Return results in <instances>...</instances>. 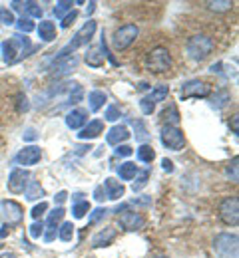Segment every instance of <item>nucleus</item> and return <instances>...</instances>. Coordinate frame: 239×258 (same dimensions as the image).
Returning a JSON list of instances; mask_svg holds the SVG:
<instances>
[{
  "mask_svg": "<svg viewBox=\"0 0 239 258\" xmlns=\"http://www.w3.org/2000/svg\"><path fill=\"white\" fill-rule=\"evenodd\" d=\"M2 52H4V62L6 64H16L18 60L30 56L34 52V46L30 44V40L26 36L16 34V36H12L10 40H6L2 44Z\"/></svg>",
  "mask_w": 239,
  "mask_h": 258,
  "instance_id": "f257e3e1",
  "label": "nucleus"
},
{
  "mask_svg": "<svg viewBox=\"0 0 239 258\" xmlns=\"http://www.w3.org/2000/svg\"><path fill=\"white\" fill-rule=\"evenodd\" d=\"M213 40L209 38V36H205V34H200V36H194V38H189V42H187V54H189V58H194V60H198V62H202L205 60L209 54H211V50H213Z\"/></svg>",
  "mask_w": 239,
  "mask_h": 258,
  "instance_id": "f03ea898",
  "label": "nucleus"
},
{
  "mask_svg": "<svg viewBox=\"0 0 239 258\" xmlns=\"http://www.w3.org/2000/svg\"><path fill=\"white\" fill-rule=\"evenodd\" d=\"M94 32H96V22H94V20H88V22H86L78 32H76L74 40L70 42L68 46H66V48H62V50L58 52V58H66V56H70V52H74V50H78L80 46L88 44V42L92 40Z\"/></svg>",
  "mask_w": 239,
  "mask_h": 258,
  "instance_id": "7ed1b4c3",
  "label": "nucleus"
},
{
  "mask_svg": "<svg viewBox=\"0 0 239 258\" xmlns=\"http://www.w3.org/2000/svg\"><path fill=\"white\" fill-rule=\"evenodd\" d=\"M213 250L221 258H237V234L221 232L213 240Z\"/></svg>",
  "mask_w": 239,
  "mask_h": 258,
  "instance_id": "20e7f679",
  "label": "nucleus"
},
{
  "mask_svg": "<svg viewBox=\"0 0 239 258\" xmlns=\"http://www.w3.org/2000/svg\"><path fill=\"white\" fill-rule=\"evenodd\" d=\"M160 139L164 143V147H168L171 151H179L183 149L185 145V137H183V131L175 125H164L162 133H160Z\"/></svg>",
  "mask_w": 239,
  "mask_h": 258,
  "instance_id": "39448f33",
  "label": "nucleus"
},
{
  "mask_svg": "<svg viewBox=\"0 0 239 258\" xmlns=\"http://www.w3.org/2000/svg\"><path fill=\"white\" fill-rule=\"evenodd\" d=\"M148 68L156 74H162V72H168L171 68V56L166 48H156L150 52L148 56Z\"/></svg>",
  "mask_w": 239,
  "mask_h": 258,
  "instance_id": "423d86ee",
  "label": "nucleus"
},
{
  "mask_svg": "<svg viewBox=\"0 0 239 258\" xmlns=\"http://www.w3.org/2000/svg\"><path fill=\"white\" fill-rule=\"evenodd\" d=\"M219 217L225 225L237 226L239 223V201L237 197H229L219 205Z\"/></svg>",
  "mask_w": 239,
  "mask_h": 258,
  "instance_id": "0eeeda50",
  "label": "nucleus"
},
{
  "mask_svg": "<svg viewBox=\"0 0 239 258\" xmlns=\"http://www.w3.org/2000/svg\"><path fill=\"white\" fill-rule=\"evenodd\" d=\"M137 38V26L136 24H126L122 28H118L114 34V48L116 50H126L128 46L134 44V40Z\"/></svg>",
  "mask_w": 239,
  "mask_h": 258,
  "instance_id": "6e6552de",
  "label": "nucleus"
},
{
  "mask_svg": "<svg viewBox=\"0 0 239 258\" xmlns=\"http://www.w3.org/2000/svg\"><path fill=\"white\" fill-rule=\"evenodd\" d=\"M211 94V86L202 80H189L181 86V97L189 99V97H207Z\"/></svg>",
  "mask_w": 239,
  "mask_h": 258,
  "instance_id": "1a4fd4ad",
  "label": "nucleus"
},
{
  "mask_svg": "<svg viewBox=\"0 0 239 258\" xmlns=\"http://www.w3.org/2000/svg\"><path fill=\"white\" fill-rule=\"evenodd\" d=\"M28 181H30V173L24 171V169H12L10 177H8V189L10 193L18 195V193H24L26 187H28Z\"/></svg>",
  "mask_w": 239,
  "mask_h": 258,
  "instance_id": "9d476101",
  "label": "nucleus"
},
{
  "mask_svg": "<svg viewBox=\"0 0 239 258\" xmlns=\"http://www.w3.org/2000/svg\"><path fill=\"white\" fill-rule=\"evenodd\" d=\"M0 209H2L4 219L8 221V225H16V223H20L22 217H24L22 207H20L18 203H14V201H2V203H0Z\"/></svg>",
  "mask_w": 239,
  "mask_h": 258,
  "instance_id": "9b49d317",
  "label": "nucleus"
},
{
  "mask_svg": "<svg viewBox=\"0 0 239 258\" xmlns=\"http://www.w3.org/2000/svg\"><path fill=\"white\" fill-rule=\"evenodd\" d=\"M40 157H42V149H40V147H36V145H30V147H24V149L16 155V159H14V161L18 163V165L30 167V165H36V163L40 161Z\"/></svg>",
  "mask_w": 239,
  "mask_h": 258,
  "instance_id": "f8f14e48",
  "label": "nucleus"
},
{
  "mask_svg": "<svg viewBox=\"0 0 239 258\" xmlns=\"http://www.w3.org/2000/svg\"><path fill=\"white\" fill-rule=\"evenodd\" d=\"M62 217H64V209L62 207H58V209H54L52 213H50V217H48V230H46V234H44V240L46 242H52L54 238H56V226L58 223L62 221Z\"/></svg>",
  "mask_w": 239,
  "mask_h": 258,
  "instance_id": "ddd939ff",
  "label": "nucleus"
},
{
  "mask_svg": "<svg viewBox=\"0 0 239 258\" xmlns=\"http://www.w3.org/2000/svg\"><path fill=\"white\" fill-rule=\"evenodd\" d=\"M120 226L126 228V230H137V228L144 226V217H141L139 213L128 211V213H124V215L120 217Z\"/></svg>",
  "mask_w": 239,
  "mask_h": 258,
  "instance_id": "4468645a",
  "label": "nucleus"
},
{
  "mask_svg": "<svg viewBox=\"0 0 239 258\" xmlns=\"http://www.w3.org/2000/svg\"><path fill=\"white\" fill-rule=\"evenodd\" d=\"M114 238H116V228H114V226H106L104 230H100V232L94 234V238H92V246H94V248L108 246Z\"/></svg>",
  "mask_w": 239,
  "mask_h": 258,
  "instance_id": "2eb2a0df",
  "label": "nucleus"
},
{
  "mask_svg": "<svg viewBox=\"0 0 239 258\" xmlns=\"http://www.w3.org/2000/svg\"><path fill=\"white\" fill-rule=\"evenodd\" d=\"M126 139H130V131L126 125H116V127H112L108 131V135H106V141L110 143V145H120L122 141H126Z\"/></svg>",
  "mask_w": 239,
  "mask_h": 258,
  "instance_id": "dca6fc26",
  "label": "nucleus"
},
{
  "mask_svg": "<svg viewBox=\"0 0 239 258\" xmlns=\"http://www.w3.org/2000/svg\"><path fill=\"white\" fill-rule=\"evenodd\" d=\"M104 189H106V199H112V201L122 199L124 193H126L124 185L118 183L116 179H106V181H104Z\"/></svg>",
  "mask_w": 239,
  "mask_h": 258,
  "instance_id": "f3484780",
  "label": "nucleus"
},
{
  "mask_svg": "<svg viewBox=\"0 0 239 258\" xmlns=\"http://www.w3.org/2000/svg\"><path fill=\"white\" fill-rule=\"evenodd\" d=\"M88 119V111L86 109H72L66 115V125L70 129H80Z\"/></svg>",
  "mask_w": 239,
  "mask_h": 258,
  "instance_id": "a211bd4d",
  "label": "nucleus"
},
{
  "mask_svg": "<svg viewBox=\"0 0 239 258\" xmlns=\"http://www.w3.org/2000/svg\"><path fill=\"white\" fill-rule=\"evenodd\" d=\"M102 131H104V123L100 119H96V121H90L86 127L82 129V131L78 133V137H80V139H94V137H98Z\"/></svg>",
  "mask_w": 239,
  "mask_h": 258,
  "instance_id": "6ab92c4d",
  "label": "nucleus"
},
{
  "mask_svg": "<svg viewBox=\"0 0 239 258\" xmlns=\"http://www.w3.org/2000/svg\"><path fill=\"white\" fill-rule=\"evenodd\" d=\"M38 36H40L44 42H52V40L56 38V26H54V22L42 20L40 26H38Z\"/></svg>",
  "mask_w": 239,
  "mask_h": 258,
  "instance_id": "aec40b11",
  "label": "nucleus"
},
{
  "mask_svg": "<svg viewBox=\"0 0 239 258\" xmlns=\"http://www.w3.org/2000/svg\"><path fill=\"white\" fill-rule=\"evenodd\" d=\"M136 173H137V165L132 161L122 163V165L118 167V175H120L122 181H132V179L136 177Z\"/></svg>",
  "mask_w": 239,
  "mask_h": 258,
  "instance_id": "412c9836",
  "label": "nucleus"
},
{
  "mask_svg": "<svg viewBox=\"0 0 239 258\" xmlns=\"http://www.w3.org/2000/svg\"><path fill=\"white\" fill-rule=\"evenodd\" d=\"M106 94H104L102 90H94V92H90V96H88V101H90V109L92 111H98V109H102L104 103H106Z\"/></svg>",
  "mask_w": 239,
  "mask_h": 258,
  "instance_id": "4be33fe9",
  "label": "nucleus"
},
{
  "mask_svg": "<svg viewBox=\"0 0 239 258\" xmlns=\"http://www.w3.org/2000/svg\"><path fill=\"white\" fill-rule=\"evenodd\" d=\"M86 64L92 68H102L104 66V54L100 48H90L86 54Z\"/></svg>",
  "mask_w": 239,
  "mask_h": 258,
  "instance_id": "5701e85b",
  "label": "nucleus"
},
{
  "mask_svg": "<svg viewBox=\"0 0 239 258\" xmlns=\"http://www.w3.org/2000/svg\"><path fill=\"white\" fill-rule=\"evenodd\" d=\"M154 157H156V151H154L152 145H141V147L137 149V159H139V161L152 163L154 161Z\"/></svg>",
  "mask_w": 239,
  "mask_h": 258,
  "instance_id": "b1692460",
  "label": "nucleus"
},
{
  "mask_svg": "<svg viewBox=\"0 0 239 258\" xmlns=\"http://www.w3.org/2000/svg\"><path fill=\"white\" fill-rule=\"evenodd\" d=\"M168 94H170V88L168 86H158L152 94H148L150 96V99L154 101V103H158V101H164L166 97H168Z\"/></svg>",
  "mask_w": 239,
  "mask_h": 258,
  "instance_id": "393cba45",
  "label": "nucleus"
},
{
  "mask_svg": "<svg viewBox=\"0 0 239 258\" xmlns=\"http://www.w3.org/2000/svg\"><path fill=\"white\" fill-rule=\"evenodd\" d=\"M58 236H60V240L70 242L72 236H74V225L72 223H62V226L58 228Z\"/></svg>",
  "mask_w": 239,
  "mask_h": 258,
  "instance_id": "a878e982",
  "label": "nucleus"
},
{
  "mask_svg": "<svg viewBox=\"0 0 239 258\" xmlns=\"http://www.w3.org/2000/svg\"><path fill=\"white\" fill-rule=\"evenodd\" d=\"M88 211H90V203H88V201H80V203H76L74 209H72V213H74L76 219H84V215H86Z\"/></svg>",
  "mask_w": 239,
  "mask_h": 258,
  "instance_id": "bb28decb",
  "label": "nucleus"
},
{
  "mask_svg": "<svg viewBox=\"0 0 239 258\" xmlns=\"http://www.w3.org/2000/svg\"><path fill=\"white\" fill-rule=\"evenodd\" d=\"M72 10V2L70 0H60V2H56V6H54V14H56V18H64V14Z\"/></svg>",
  "mask_w": 239,
  "mask_h": 258,
  "instance_id": "cd10ccee",
  "label": "nucleus"
},
{
  "mask_svg": "<svg viewBox=\"0 0 239 258\" xmlns=\"http://www.w3.org/2000/svg\"><path fill=\"white\" fill-rule=\"evenodd\" d=\"M42 195H44V189L40 187V183L32 181V183H30V189L26 191V199H28V201H36V199H40Z\"/></svg>",
  "mask_w": 239,
  "mask_h": 258,
  "instance_id": "c85d7f7f",
  "label": "nucleus"
},
{
  "mask_svg": "<svg viewBox=\"0 0 239 258\" xmlns=\"http://www.w3.org/2000/svg\"><path fill=\"white\" fill-rule=\"evenodd\" d=\"M24 12H28V14L34 16V18H40L44 10H42V6L36 4V2H26V4H24Z\"/></svg>",
  "mask_w": 239,
  "mask_h": 258,
  "instance_id": "c756f323",
  "label": "nucleus"
},
{
  "mask_svg": "<svg viewBox=\"0 0 239 258\" xmlns=\"http://www.w3.org/2000/svg\"><path fill=\"white\" fill-rule=\"evenodd\" d=\"M16 20H14V14H12V10H8V8H0V24H6V26H10V24H14Z\"/></svg>",
  "mask_w": 239,
  "mask_h": 258,
  "instance_id": "7c9ffc66",
  "label": "nucleus"
},
{
  "mask_svg": "<svg viewBox=\"0 0 239 258\" xmlns=\"http://www.w3.org/2000/svg\"><path fill=\"white\" fill-rule=\"evenodd\" d=\"M154 107H156V103L150 99V96L141 97V101H139V109H141L144 115H150V113L154 111Z\"/></svg>",
  "mask_w": 239,
  "mask_h": 258,
  "instance_id": "2f4dec72",
  "label": "nucleus"
},
{
  "mask_svg": "<svg viewBox=\"0 0 239 258\" xmlns=\"http://www.w3.org/2000/svg\"><path fill=\"white\" fill-rule=\"evenodd\" d=\"M164 119L168 121V125H175L177 121H179V115H177V109L171 105L170 109H166L164 111Z\"/></svg>",
  "mask_w": 239,
  "mask_h": 258,
  "instance_id": "473e14b6",
  "label": "nucleus"
},
{
  "mask_svg": "<svg viewBox=\"0 0 239 258\" xmlns=\"http://www.w3.org/2000/svg\"><path fill=\"white\" fill-rule=\"evenodd\" d=\"M207 6L211 10H215V12H223V10H229L233 4L229 0H221V2H207Z\"/></svg>",
  "mask_w": 239,
  "mask_h": 258,
  "instance_id": "72a5a7b5",
  "label": "nucleus"
},
{
  "mask_svg": "<svg viewBox=\"0 0 239 258\" xmlns=\"http://www.w3.org/2000/svg\"><path fill=\"white\" fill-rule=\"evenodd\" d=\"M16 26H18V30L20 32H32L34 30V24H32V20L30 18H20L18 22H16Z\"/></svg>",
  "mask_w": 239,
  "mask_h": 258,
  "instance_id": "f704fd0d",
  "label": "nucleus"
},
{
  "mask_svg": "<svg viewBox=\"0 0 239 258\" xmlns=\"http://www.w3.org/2000/svg\"><path fill=\"white\" fill-rule=\"evenodd\" d=\"M148 179H150V171H144V173L137 177V183H134V193H136V191H141V189L146 187Z\"/></svg>",
  "mask_w": 239,
  "mask_h": 258,
  "instance_id": "c9c22d12",
  "label": "nucleus"
},
{
  "mask_svg": "<svg viewBox=\"0 0 239 258\" xmlns=\"http://www.w3.org/2000/svg\"><path fill=\"white\" fill-rule=\"evenodd\" d=\"M106 213H108V211H106L104 207H98V209H96V211H94V213L90 215V219H88V223H90V225H94V223H98L100 219H104V217H106Z\"/></svg>",
  "mask_w": 239,
  "mask_h": 258,
  "instance_id": "e433bc0d",
  "label": "nucleus"
},
{
  "mask_svg": "<svg viewBox=\"0 0 239 258\" xmlns=\"http://www.w3.org/2000/svg\"><path fill=\"white\" fill-rule=\"evenodd\" d=\"M227 175L231 177L233 183H237V157H233V161L229 163V167H227Z\"/></svg>",
  "mask_w": 239,
  "mask_h": 258,
  "instance_id": "4c0bfd02",
  "label": "nucleus"
},
{
  "mask_svg": "<svg viewBox=\"0 0 239 258\" xmlns=\"http://www.w3.org/2000/svg\"><path fill=\"white\" fill-rule=\"evenodd\" d=\"M132 125H134V127L137 129V133H136L137 139H146V137H148V131H146V127H144V123H141L139 119H134V121H132Z\"/></svg>",
  "mask_w": 239,
  "mask_h": 258,
  "instance_id": "58836bf2",
  "label": "nucleus"
},
{
  "mask_svg": "<svg viewBox=\"0 0 239 258\" xmlns=\"http://www.w3.org/2000/svg\"><path fill=\"white\" fill-rule=\"evenodd\" d=\"M120 117V109L116 107V105H110L108 109H106V119L108 121H116Z\"/></svg>",
  "mask_w": 239,
  "mask_h": 258,
  "instance_id": "ea45409f",
  "label": "nucleus"
},
{
  "mask_svg": "<svg viewBox=\"0 0 239 258\" xmlns=\"http://www.w3.org/2000/svg\"><path fill=\"white\" fill-rule=\"evenodd\" d=\"M46 209H48V205H46V203L42 201L40 205H36L34 209H32V213H30V215H32V217H34L36 221H38V219H40V217H42V215L46 213Z\"/></svg>",
  "mask_w": 239,
  "mask_h": 258,
  "instance_id": "a19ab883",
  "label": "nucleus"
},
{
  "mask_svg": "<svg viewBox=\"0 0 239 258\" xmlns=\"http://www.w3.org/2000/svg\"><path fill=\"white\" fill-rule=\"evenodd\" d=\"M42 230H44V225H42V221H40V223L36 221L34 225L30 226V236H32V238H40V234H42Z\"/></svg>",
  "mask_w": 239,
  "mask_h": 258,
  "instance_id": "79ce46f5",
  "label": "nucleus"
},
{
  "mask_svg": "<svg viewBox=\"0 0 239 258\" xmlns=\"http://www.w3.org/2000/svg\"><path fill=\"white\" fill-rule=\"evenodd\" d=\"M116 153H118L120 157H130V155L134 153V149H132L130 145H118V149H116Z\"/></svg>",
  "mask_w": 239,
  "mask_h": 258,
  "instance_id": "37998d69",
  "label": "nucleus"
},
{
  "mask_svg": "<svg viewBox=\"0 0 239 258\" xmlns=\"http://www.w3.org/2000/svg\"><path fill=\"white\" fill-rule=\"evenodd\" d=\"M74 20H76V10H72L70 14H66V16L62 18V28H68Z\"/></svg>",
  "mask_w": 239,
  "mask_h": 258,
  "instance_id": "c03bdc74",
  "label": "nucleus"
},
{
  "mask_svg": "<svg viewBox=\"0 0 239 258\" xmlns=\"http://www.w3.org/2000/svg\"><path fill=\"white\" fill-rule=\"evenodd\" d=\"M36 137H38V133H36L34 129H26V131H24V139H26V141H34Z\"/></svg>",
  "mask_w": 239,
  "mask_h": 258,
  "instance_id": "a18cd8bd",
  "label": "nucleus"
},
{
  "mask_svg": "<svg viewBox=\"0 0 239 258\" xmlns=\"http://www.w3.org/2000/svg\"><path fill=\"white\" fill-rule=\"evenodd\" d=\"M66 199H68V193H66V191H60V193L54 197V201H56L58 205H62V203H64Z\"/></svg>",
  "mask_w": 239,
  "mask_h": 258,
  "instance_id": "49530a36",
  "label": "nucleus"
},
{
  "mask_svg": "<svg viewBox=\"0 0 239 258\" xmlns=\"http://www.w3.org/2000/svg\"><path fill=\"white\" fill-rule=\"evenodd\" d=\"M94 195H96V201H104V199H106V191H104V187H96Z\"/></svg>",
  "mask_w": 239,
  "mask_h": 258,
  "instance_id": "de8ad7c7",
  "label": "nucleus"
},
{
  "mask_svg": "<svg viewBox=\"0 0 239 258\" xmlns=\"http://www.w3.org/2000/svg\"><path fill=\"white\" fill-rule=\"evenodd\" d=\"M162 167H164V171H168V173L173 171V163H171L170 159H162Z\"/></svg>",
  "mask_w": 239,
  "mask_h": 258,
  "instance_id": "09e8293b",
  "label": "nucleus"
},
{
  "mask_svg": "<svg viewBox=\"0 0 239 258\" xmlns=\"http://www.w3.org/2000/svg\"><path fill=\"white\" fill-rule=\"evenodd\" d=\"M82 197H84V195H82V193H76V195H72V199H74V203H80V201H84V199H82Z\"/></svg>",
  "mask_w": 239,
  "mask_h": 258,
  "instance_id": "8fccbe9b",
  "label": "nucleus"
},
{
  "mask_svg": "<svg viewBox=\"0 0 239 258\" xmlns=\"http://www.w3.org/2000/svg\"><path fill=\"white\" fill-rule=\"evenodd\" d=\"M6 234H8V225H4V226H2V230H0V238H4Z\"/></svg>",
  "mask_w": 239,
  "mask_h": 258,
  "instance_id": "3c124183",
  "label": "nucleus"
},
{
  "mask_svg": "<svg viewBox=\"0 0 239 258\" xmlns=\"http://www.w3.org/2000/svg\"><path fill=\"white\" fill-rule=\"evenodd\" d=\"M94 8H96V2H90V4H88V14H92Z\"/></svg>",
  "mask_w": 239,
  "mask_h": 258,
  "instance_id": "603ef678",
  "label": "nucleus"
},
{
  "mask_svg": "<svg viewBox=\"0 0 239 258\" xmlns=\"http://www.w3.org/2000/svg\"><path fill=\"white\" fill-rule=\"evenodd\" d=\"M233 133H237V117H233Z\"/></svg>",
  "mask_w": 239,
  "mask_h": 258,
  "instance_id": "864d4df0",
  "label": "nucleus"
},
{
  "mask_svg": "<svg viewBox=\"0 0 239 258\" xmlns=\"http://www.w3.org/2000/svg\"><path fill=\"white\" fill-rule=\"evenodd\" d=\"M158 258H168V256H158Z\"/></svg>",
  "mask_w": 239,
  "mask_h": 258,
  "instance_id": "5fc2aeb1",
  "label": "nucleus"
}]
</instances>
